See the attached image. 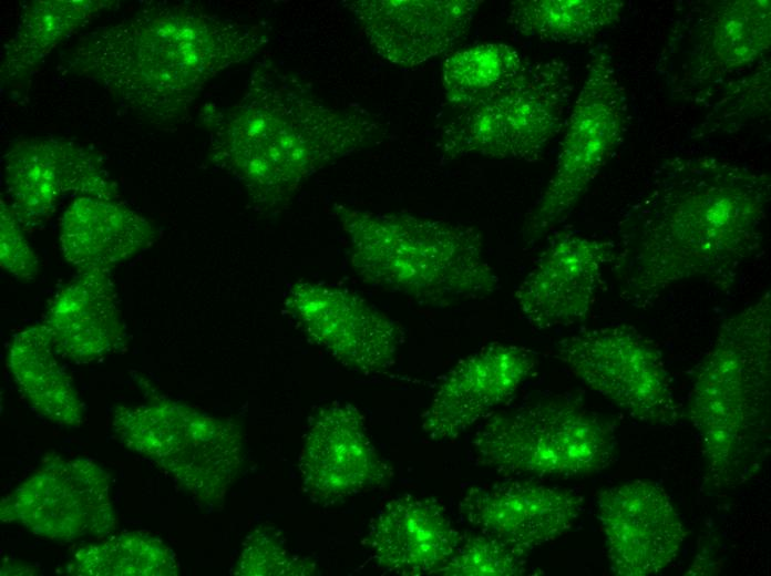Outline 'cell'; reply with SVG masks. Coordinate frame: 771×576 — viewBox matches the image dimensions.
<instances>
[{
    "instance_id": "cell-1",
    "label": "cell",
    "mask_w": 771,
    "mask_h": 576,
    "mask_svg": "<svg viewBox=\"0 0 771 576\" xmlns=\"http://www.w3.org/2000/svg\"><path fill=\"white\" fill-rule=\"evenodd\" d=\"M770 188L765 173L717 157L662 162L619 226L621 298L647 305L691 279L729 286L760 249Z\"/></svg>"
},
{
    "instance_id": "cell-2",
    "label": "cell",
    "mask_w": 771,
    "mask_h": 576,
    "mask_svg": "<svg viewBox=\"0 0 771 576\" xmlns=\"http://www.w3.org/2000/svg\"><path fill=\"white\" fill-rule=\"evenodd\" d=\"M267 41L258 28L198 7L154 3L83 34L68 64L140 116L168 126L186 116L213 78Z\"/></svg>"
},
{
    "instance_id": "cell-3",
    "label": "cell",
    "mask_w": 771,
    "mask_h": 576,
    "mask_svg": "<svg viewBox=\"0 0 771 576\" xmlns=\"http://www.w3.org/2000/svg\"><path fill=\"white\" fill-rule=\"evenodd\" d=\"M210 160L268 207L326 164L379 143L384 126L369 113L326 104L298 78L260 65L232 106L203 109Z\"/></svg>"
},
{
    "instance_id": "cell-4",
    "label": "cell",
    "mask_w": 771,
    "mask_h": 576,
    "mask_svg": "<svg viewBox=\"0 0 771 576\" xmlns=\"http://www.w3.org/2000/svg\"><path fill=\"white\" fill-rule=\"evenodd\" d=\"M771 294L727 318L695 367L687 404L710 481L754 479L770 451Z\"/></svg>"
},
{
    "instance_id": "cell-5",
    "label": "cell",
    "mask_w": 771,
    "mask_h": 576,
    "mask_svg": "<svg viewBox=\"0 0 771 576\" xmlns=\"http://www.w3.org/2000/svg\"><path fill=\"white\" fill-rule=\"evenodd\" d=\"M351 244V259L368 281L434 308L484 299L500 278L474 227L411 214L336 208Z\"/></svg>"
},
{
    "instance_id": "cell-6",
    "label": "cell",
    "mask_w": 771,
    "mask_h": 576,
    "mask_svg": "<svg viewBox=\"0 0 771 576\" xmlns=\"http://www.w3.org/2000/svg\"><path fill=\"white\" fill-rule=\"evenodd\" d=\"M476 462L523 479L597 474L618 456L613 425L582 404L545 398L492 415L472 441Z\"/></svg>"
},
{
    "instance_id": "cell-7",
    "label": "cell",
    "mask_w": 771,
    "mask_h": 576,
    "mask_svg": "<svg viewBox=\"0 0 771 576\" xmlns=\"http://www.w3.org/2000/svg\"><path fill=\"white\" fill-rule=\"evenodd\" d=\"M572 91L564 62L530 63L505 91L459 112L444 125L439 141L442 157L537 160L559 133Z\"/></svg>"
},
{
    "instance_id": "cell-8",
    "label": "cell",
    "mask_w": 771,
    "mask_h": 576,
    "mask_svg": "<svg viewBox=\"0 0 771 576\" xmlns=\"http://www.w3.org/2000/svg\"><path fill=\"white\" fill-rule=\"evenodd\" d=\"M112 428L126 448L158 464L207 505L223 502L240 466L239 431L176 402L119 407Z\"/></svg>"
},
{
    "instance_id": "cell-9",
    "label": "cell",
    "mask_w": 771,
    "mask_h": 576,
    "mask_svg": "<svg viewBox=\"0 0 771 576\" xmlns=\"http://www.w3.org/2000/svg\"><path fill=\"white\" fill-rule=\"evenodd\" d=\"M625 114L610 55L597 53L569 114L553 174L525 216V241L538 240L568 217L619 144Z\"/></svg>"
},
{
    "instance_id": "cell-10",
    "label": "cell",
    "mask_w": 771,
    "mask_h": 576,
    "mask_svg": "<svg viewBox=\"0 0 771 576\" xmlns=\"http://www.w3.org/2000/svg\"><path fill=\"white\" fill-rule=\"evenodd\" d=\"M555 357L579 381L633 419L674 425L678 405L658 348L636 328L610 325L559 340Z\"/></svg>"
},
{
    "instance_id": "cell-11",
    "label": "cell",
    "mask_w": 771,
    "mask_h": 576,
    "mask_svg": "<svg viewBox=\"0 0 771 576\" xmlns=\"http://www.w3.org/2000/svg\"><path fill=\"white\" fill-rule=\"evenodd\" d=\"M1 518L55 541L102 537L116 525L109 476L86 459L52 460L2 500Z\"/></svg>"
},
{
    "instance_id": "cell-12",
    "label": "cell",
    "mask_w": 771,
    "mask_h": 576,
    "mask_svg": "<svg viewBox=\"0 0 771 576\" xmlns=\"http://www.w3.org/2000/svg\"><path fill=\"white\" fill-rule=\"evenodd\" d=\"M8 204L25 230L43 226L68 196L117 199L115 184L83 147L64 140L19 141L4 155Z\"/></svg>"
},
{
    "instance_id": "cell-13",
    "label": "cell",
    "mask_w": 771,
    "mask_h": 576,
    "mask_svg": "<svg viewBox=\"0 0 771 576\" xmlns=\"http://www.w3.org/2000/svg\"><path fill=\"white\" fill-rule=\"evenodd\" d=\"M597 516L609 568L618 576L659 573L675 560L686 537L670 497L649 481L603 490L597 496Z\"/></svg>"
},
{
    "instance_id": "cell-14",
    "label": "cell",
    "mask_w": 771,
    "mask_h": 576,
    "mask_svg": "<svg viewBox=\"0 0 771 576\" xmlns=\"http://www.w3.org/2000/svg\"><path fill=\"white\" fill-rule=\"evenodd\" d=\"M616 245L575 233H562L543 250L515 291L524 319L536 329L584 320L597 296Z\"/></svg>"
},
{
    "instance_id": "cell-15",
    "label": "cell",
    "mask_w": 771,
    "mask_h": 576,
    "mask_svg": "<svg viewBox=\"0 0 771 576\" xmlns=\"http://www.w3.org/2000/svg\"><path fill=\"white\" fill-rule=\"evenodd\" d=\"M583 507V496L573 490L517 479L471 487L459 513L476 531L526 556L567 533Z\"/></svg>"
},
{
    "instance_id": "cell-16",
    "label": "cell",
    "mask_w": 771,
    "mask_h": 576,
    "mask_svg": "<svg viewBox=\"0 0 771 576\" xmlns=\"http://www.w3.org/2000/svg\"><path fill=\"white\" fill-rule=\"evenodd\" d=\"M535 366L534 354L516 344L480 348L443 376L422 415L423 431L438 442L456 439L508 401Z\"/></svg>"
},
{
    "instance_id": "cell-17",
    "label": "cell",
    "mask_w": 771,
    "mask_h": 576,
    "mask_svg": "<svg viewBox=\"0 0 771 576\" xmlns=\"http://www.w3.org/2000/svg\"><path fill=\"white\" fill-rule=\"evenodd\" d=\"M369 43L384 60L417 66L451 52L467 33L480 0H348Z\"/></svg>"
},
{
    "instance_id": "cell-18",
    "label": "cell",
    "mask_w": 771,
    "mask_h": 576,
    "mask_svg": "<svg viewBox=\"0 0 771 576\" xmlns=\"http://www.w3.org/2000/svg\"><path fill=\"white\" fill-rule=\"evenodd\" d=\"M300 470L308 491L320 501H337L379 486L389 469L379 457L359 411L349 404L320 412L307 435Z\"/></svg>"
},
{
    "instance_id": "cell-19",
    "label": "cell",
    "mask_w": 771,
    "mask_h": 576,
    "mask_svg": "<svg viewBox=\"0 0 771 576\" xmlns=\"http://www.w3.org/2000/svg\"><path fill=\"white\" fill-rule=\"evenodd\" d=\"M462 533L435 498L402 495L372 520L367 545L376 563L398 575H438Z\"/></svg>"
},
{
    "instance_id": "cell-20",
    "label": "cell",
    "mask_w": 771,
    "mask_h": 576,
    "mask_svg": "<svg viewBox=\"0 0 771 576\" xmlns=\"http://www.w3.org/2000/svg\"><path fill=\"white\" fill-rule=\"evenodd\" d=\"M42 325L59 356L74 362L119 349L124 328L109 272L79 270L52 298Z\"/></svg>"
},
{
    "instance_id": "cell-21",
    "label": "cell",
    "mask_w": 771,
    "mask_h": 576,
    "mask_svg": "<svg viewBox=\"0 0 771 576\" xmlns=\"http://www.w3.org/2000/svg\"><path fill=\"white\" fill-rule=\"evenodd\" d=\"M154 225L116 199L76 197L60 222V247L79 270L107 271L151 246Z\"/></svg>"
},
{
    "instance_id": "cell-22",
    "label": "cell",
    "mask_w": 771,
    "mask_h": 576,
    "mask_svg": "<svg viewBox=\"0 0 771 576\" xmlns=\"http://www.w3.org/2000/svg\"><path fill=\"white\" fill-rule=\"evenodd\" d=\"M58 357L41 323L14 337L8 354V367L20 392L38 413L63 426H79L83 421L84 408Z\"/></svg>"
},
{
    "instance_id": "cell-23",
    "label": "cell",
    "mask_w": 771,
    "mask_h": 576,
    "mask_svg": "<svg viewBox=\"0 0 771 576\" xmlns=\"http://www.w3.org/2000/svg\"><path fill=\"white\" fill-rule=\"evenodd\" d=\"M329 323L313 331L346 366L366 374L392 367L402 340L399 326L360 297L332 292Z\"/></svg>"
},
{
    "instance_id": "cell-24",
    "label": "cell",
    "mask_w": 771,
    "mask_h": 576,
    "mask_svg": "<svg viewBox=\"0 0 771 576\" xmlns=\"http://www.w3.org/2000/svg\"><path fill=\"white\" fill-rule=\"evenodd\" d=\"M102 0H38L27 4L3 47L1 83L21 81L63 39L112 6Z\"/></svg>"
},
{
    "instance_id": "cell-25",
    "label": "cell",
    "mask_w": 771,
    "mask_h": 576,
    "mask_svg": "<svg viewBox=\"0 0 771 576\" xmlns=\"http://www.w3.org/2000/svg\"><path fill=\"white\" fill-rule=\"evenodd\" d=\"M528 65L515 48L501 42L451 51L441 69L444 97L459 112L472 109L510 88Z\"/></svg>"
},
{
    "instance_id": "cell-26",
    "label": "cell",
    "mask_w": 771,
    "mask_h": 576,
    "mask_svg": "<svg viewBox=\"0 0 771 576\" xmlns=\"http://www.w3.org/2000/svg\"><path fill=\"white\" fill-rule=\"evenodd\" d=\"M618 0H516L507 22L525 38L576 43L594 39L621 16Z\"/></svg>"
},
{
    "instance_id": "cell-27",
    "label": "cell",
    "mask_w": 771,
    "mask_h": 576,
    "mask_svg": "<svg viewBox=\"0 0 771 576\" xmlns=\"http://www.w3.org/2000/svg\"><path fill=\"white\" fill-rule=\"evenodd\" d=\"M705 61L726 71L744 65L770 44V1H734L722 6L706 30Z\"/></svg>"
},
{
    "instance_id": "cell-28",
    "label": "cell",
    "mask_w": 771,
    "mask_h": 576,
    "mask_svg": "<svg viewBox=\"0 0 771 576\" xmlns=\"http://www.w3.org/2000/svg\"><path fill=\"white\" fill-rule=\"evenodd\" d=\"M69 570L86 576H157L176 575L178 567L164 543L135 532L79 549Z\"/></svg>"
},
{
    "instance_id": "cell-29",
    "label": "cell",
    "mask_w": 771,
    "mask_h": 576,
    "mask_svg": "<svg viewBox=\"0 0 771 576\" xmlns=\"http://www.w3.org/2000/svg\"><path fill=\"white\" fill-rule=\"evenodd\" d=\"M527 572L525 556L479 531L465 532L442 576H518Z\"/></svg>"
},
{
    "instance_id": "cell-30",
    "label": "cell",
    "mask_w": 771,
    "mask_h": 576,
    "mask_svg": "<svg viewBox=\"0 0 771 576\" xmlns=\"http://www.w3.org/2000/svg\"><path fill=\"white\" fill-rule=\"evenodd\" d=\"M23 227L7 202L1 200L0 260L3 269L18 279L35 277L39 261L22 234Z\"/></svg>"
},
{
    "instance_id": "cell-31",
    "label": "cell",
    "mask_w": 771,
    "mask_h": 576,
    "mask_svg": "<svg viewBox=\"0 0 771 576\" xmlns=\"http://www.w3.org/2000/svg\"><path fill=\"white\" fill-rule=\"evenodd\" d=\"M288 563L286 552L269 534L250 535L238 559L236 574L271 575L284 574Z\"/></svg>"
}]
</instances>
